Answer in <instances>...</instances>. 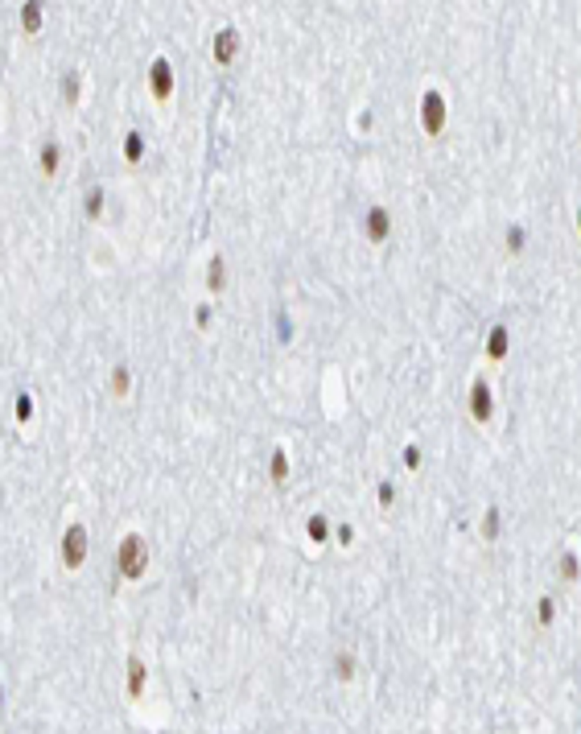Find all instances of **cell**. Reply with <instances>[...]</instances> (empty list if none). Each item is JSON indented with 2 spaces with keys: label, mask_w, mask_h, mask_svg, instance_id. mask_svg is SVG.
<instances>
[{
  "label": "cell",
  "mask_w": 581,
  "mask_h": 734,
  "mask_svg": "<svg viewBox=\"0 0 581 734\" xmlns=\"http://www.w3.org/2000/svg\"><path fill=\"white\" fill-rule=\"evenodd\" d=\"M507 351H511V334H507V326H491V334H487V359L499 364V359H507Z\"/></svg>",
  "instance_id": "obj_8"
},
{
  "label": "cell",
  "mask_w": 581,
  "mask_h": 734,
  "mask_svg": "<svg viewBox=\"0 0 581 734\" xmlns=\"http://www.w3.org/2000/svg\"><path fill=\"white\" fill-rule=\"evenodd\" d=\"M128 388H133V375H128V367H116V371H112V392H116V396H124Z\"/></svg>",
  "instance_id": "obj_18"
},
{
  "label": "cell",
  "mask_w": 581,
  "mask_h": 734,
  "mask_svg": "<svg viewBox=\"0 0 581 734\" xmlns=\"http://www.w3.org/2000/svg\"><path fill=\"white\" fill-rule=\"evenodd\" d=\"M116 565H120V574H124V578H140V574L149 569V545H144V537L128 532V537L120 541Z\"/></svg>",
  "instance_id": "obj_1"
},
{
  "label": "cell",
  "mask_w": 581,
  "mask_h": 734,
  "mask_svg": "<svg viewBox=\"0 0 581 734\" xmlns=\"http://www.w3.org/2000/svg\"><path fill=\"white\" fill-rule=\"evenodd\" d=\"M334 668H338V677H342V681H351V677H355V656H351V652H338Z\"/></svg>",
  "instance_id": "obj_19"
},
{
  "label": "cell",
  "mask_w": 581,
  "mask_h": 734,
  "mask_svg": "<svg viewBox=\"0 0 581 734\" xmlns=\"http://www.w3.org/2000/svg\"><path fill=\"white\" fill-rule=\"evenodd\" d=\"M540 623H552V598H540Z\"/></svg>",
  "instance_id": "obj_26"
},
{
  "label": "cell",
  "mask_w": 581,
  "mask_h": 734,
  "mask_svg": "<svg viewBox=\"0 0 581 734\" xmlns=\"http://www.w3.org/2000/svg\"><path fill=\"white\" fill-rule=\"evenodd\" d=\"M38 161H42V174H54V170H58V161H62V149H58V140H45V144H42V157H38Z\"/></svg>",
  "instance_id": "obj_12"
},
{
  "label": "cell",
  "mask_w": 581,
  "mask_h": 734,
  "mask_svg": "<svg viewBox=\"0 0 581 734\" xmlns=\"http://www.w3.org/2000/svg\"><path fill=\"white\" fill-rule=\"evenodd\" d=\"M578 231H581V207H578Z\"/></svg>",
  "instance_id": "obj_28"
},
{
  "label": "cell",
  "mask_w": 581,
  "mask_h": 734,
  "mask_svg": "<svg viewBox=\"0 0 581 734\" xmlns=\"http://www.w3.org/2000/svg\"><path fill=\"white\" fill-rule=\"evenodd\" d=\"M206 285H211V293H219V289H223V256H215V260H211V276H206Z\"/></svg>",
  "instance_id": "obj_20"
},
{
  "label": "cell",
  "mask_w": 581,
  "mask_h": 734,
  "mask_svg": "<svg viewBox=\"0 0 581 734\" xmlns=\"http://www.w3.org/2000/svg\"><path fill=\"white\" fill-rule=\"evenodd\" d=\"M235 54H239V33H235V29H219V33H215V62L227 66Z\"/></svg>",
  "instance_id": "obj_7"
},
{
  "label": "cell",
  "mask_w": 581,
  "mask_h": 734,
  "mask_svg": "<svg viewBox=\"0 0 581 734\" xmlns=\"http://www.w3.org/2000/svg\"><path fill=\"white\" fill-rule=\"evenodd\" d=\"M33 417V400L29 396H17V421H29Z\"/></svg>",
  "instance_id": "obj_24"
},
{
  "label": "cell",
  "mask_w": 581,
  "mask_h": 734,
  "mask_svg": "<svg viewBox=\"0 0 581 734\" xmlns=\"http://www.w3.org/2000/svg\"><path fill=\"white\" fill-rule=\"evenodd\" d=\"M305 532H310V541H317V545H322V541L330 537V520H326L322 511H313L310 520H305Z\"/></svg>",
  "instance_id": "obj_11"
},
{
  "label": "cell",
  "mask_w": 581,
  "mask_h": 734,
  "mask_svg": "<svg viewBox=\"0 0 581 734\" xmlns=\"http://www.w3.org/2000/svg\"><path fill=\"white\" fill-rule=\"evenodd\" d=\"M503 244H507V252H511V256H520V252H524V244H528V231L520 227V223H511V227H507V235H503Z\"/></svg>",
  "instance_id": "obj_13"
},
{
  "label": "cell",
  "mask_w": 581,
  "mask_h": 734,
  "mask_svg": "<svg viewBox=\"0 0 581 734\" xmlns=\"http://www.w3.org/2000/svg\"><path fill=\"white\" fill-rule=\"evenodd\" d=\"M363 235H367V244H388V239H392V211H388V207H367V215H363Z\"/></svg>",
  "instance_id": "obj_4"
},
{
  "label": "cell",
  "mask_w": 581,
  "mask_h": 734,
  "mask_svg": "<svg viewBox=\"0 0 581 734\" xmlns=\"http://www.w3.org/2000/svg\"><path fill=\"white\" fill-rule=\"evenodd\" d=\"M149 87H153L157 99H169V95H174V66H169L165 58H153V66H149Z\"/></svg>",
  "instance_id": "obj_6"
},
{
  "label": "cell",
  "mask_w": 581,
  "mask_h": 734,
  "mask_svg": "<svg viewBox=\"0 0 581 734\" xmlns=\"http://www.w3.org/2000/svg\"><path fill=\"white\" fill-rule=\"evenodd\" d=\"M79 87H83V75H79V70H70V75H66V83H62V99H66V103H75V99H79Z\"/></svg>",
  "instance_id": "obj_16"
},
{
  "label": "cell",
  "mask_w": 581,
  "mask_h": 734,
  "mask_svg": "<svg viewBox=\"0 0 581 734\" xmlns=\"http://www.w3.org/2000/svg\"><path fill=\"white\" fill-rule=\"evenodd\" d=\"M421 128H425V137H442L446 133V95L437 87H429L421 95Z\"/></svg>",
  "instance_id": "obj_2"
},
{
  "label": "cell",
  "mask_w": 581,
  "mask_h": 734,
  "mask_svg": "<svg viewBox=\"0 0 581 734\" xmlns=\"http://www.w3.org/2000/svg\"><path fill=\"white\" fill-rule=\"evenodd\" d=\"M99 211H103V190L95 186V190H87V215L91 219H99Z\"/></svg>",
  "instance_id": "obj_22"
},
{
  "label": "cell",
  "mask_w": 581,
  "mask_h": 734,
  "mask_svg": "<svg viewBox=\"0 0 581 734\" xmlns=\"http://www.w3.org/2000/svg\"><path fill=\"white\" fill-rule=\"evenodd\" d=\"M499 524H503V511H499V504H491L483 511V537L487 541H499Z\"/></svg>",
  "instance_id": "obj_10"
},
{
  "label": "cell",
  "mask_w": 581,
  "mask_h": 734,
  "mask_svg": "<svg viewBox=\"0 0 581 734\" xmlns=\"http://www.w3.org/2000/svg\"><path fill=\"white\" fill-rule=\"evenodd\" d=\"M404 466H408V470L421 466V446H404Z\"/></svg>",
  "instance_id": "obj_25"
},
{
  "label": "cell",
  "mask_w": 581,
  "mask_h": 734,
  "mask_svg": "<svg viewBox=\"0 0 581 734\" xmlns=\"http://www.w3.org/2000/svg\"><path fill=\"white\" fill-rule=\"evenodd\" d=\"M375 500H379V507H392V504H396V487H392V483L384 479V483L375 487Z\"/></svg>",
  "instance_id": "obj_21"
},
{
  "label": "cell",
  "mask_w": 581,
  "mask_h": 734,
  "mask_svg": "<svg viewBox=\"0 0 581 734\" xmlns=\"http://www.w3.org/2000/svg\"><path fill=\"white\" fill-rule=\"evenodd\" d=\"M491 413H495L491 380H487V375H474V384H470V417H474V425H491Z\"/></svg>",
  "instance_id": "obj_3"
},
{
  "label": "cell",
  "mask_w": 581,
  "mask_h": 734,
  "mask_svg": "<svg viewBox=\"0 0 581 734\" xmlns=\"http://www.w3.org/2000/svg\"><path fill=\"white\" fill-rule=\"evenodd\" d=\"M269 479L276 483V487H285V479H289V454L276 446L272 450V462H269Z\"/></svg>",
  "instance_id": "obj_9"
},
{
  "label": "cell",
  "mask_w": 581,
  "mask_h": 734,
  "mask_svg": "<svg viewBox=\"0 0 581 734\" xmlns=\"http://www.w3.org/2000/svg\"><path fill=\"white\" fill-rule=\"evenodd\" d=\"M83 557H87V528H83V524H70L66 537H62V565H66V569H79Z\"/></svg>",
  "instance_id": "obj_5"
},
{
  "label": "cell",
  "mask_w": 581,
  "mask_h": 734,
  "mask_svg": "<svg viewBox=\"0 0 581 734\" xmlns=\"http://www.w3.org/2000/svg\"><path fill=\"white\" fill-rule=\"evenodd\" d=\"M140 685H144V664L140 660H128V693H140Z\"/></svg>",
  "instance_id": "obj_17"
},
{
  "label": "cell",
  "mask_w": 581,
  "mask_h": 734,
  "mask_svg": "<svg viewBox=\"0 0 581 734\" xmlns=\"http://www.w3.org/2000/svg\"><path fill=\"white\" fill-rule=\"evenodd\" d=\"M21 29H29V33L42 29V4H25L21 8Z\"/></svg>",
  "instance_id": "obj_14"
},
{
  "label": "cell",
  "mask_w": 581,
  "mask_h": 734,
  "mask_svg": "<svg viewBox=\"0 0 581 734\" xmlns=\"http://www.w3.org/2000/svg\"><path fill=\"white\" fill-rule=\"evenodd\" d=\"M0 705H4V689H0Z\"/></svg>",
  "instance_id": "obj_29"
},
{
  "label": "cell",
  "mask_w": 581,
  "mask_h": 734,
  "mask_svg": "<svg viewBox=\"0 0 581 734\" xmlns=\"http://www.w3.org/2000/svg\"><path fill=\"white\" fill-rule=\"evenodd\" d=\"M144 157V137L140 133H128L124 137V161H140Z\"/></svg>",
  "instance_id": "obj_15"
},
{
  "label": "cell",
  "mask_w": 581,
  "mask_h": 734,
  "mask_svg": "<svg viewBox=\"0 0 581 734\" xmlns=\"http://www.w3.org/2000/svg\"><path fill=\"white\" fill-rule=\"evenodd\" d=\"M561 578H565V582H573V578H578V557H573V553H565V557H561Z\"/></svg>",
  "instance_id": "obj_23"
},
{
  "label": "cell",
  "mask_w": 581,
  "mask_h": 734,
  "mask_svg": "<svg viewBox=\"0 0 581 734\" xmlns=\"http://www.w3.org/2000/svg\"><path fill=\"white\" fill-rule=\"evenodd\" d=\"M338 541H342V545H351V541H355V528H351V524H342V528H338Z\"/></svg>",
  "instance_id": "obj_27"
}]
</instances>
